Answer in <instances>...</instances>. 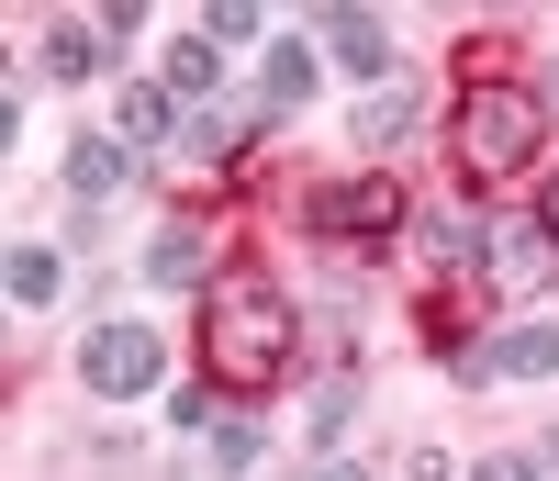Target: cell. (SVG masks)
I'll list each match as a JSON object with an SVG mask.
<instances>
[{"label":"cell","mask_w":559,"mask_h":481,"mask_svg":"<svg viewBox=\"0 0 559 481\" xmlns=\"http://www.w3.org/2000/svg\"><path fill=\"white\" fill-rule=\"evenodd\" d=\"M0 280H12V303H57V292H68V269L45 258V247H12V269H0Z\"/></svg>","instance_id":"4fadbf2b"},{"label":"cell","mask_w":559,"mask_h":481,"mask_svg":"<svg viewBox=\"0 0 559 481\" xmlns=\"http://www.w3.org/2000/svg\"><path fill=\"white\" fill-rule=\"evenodd\" d=\"M324 481H369V470H347V459H336V470H324Z\"/></svg>","instance_id":"44dd1931"},{"label":"cell","mask_w":559,"mask_h":481,"mask_svg":"<svg viewBox=\"0 0 559 481\" xmlns=\"http://www.w3.org/2000/svg\"><path fill=\"white\" fill-rule=\"evenodd\" d=\"M537 134H548V102H537V90H515V79H471V90H459V168H471V179L526 168Z\"/></svg>","instance_id":"7a4b0ae2"},{"label":"cell","mask_w":559,"mask_h":481,"mask_svg":"<svg viewBox=\"0 0 559 481\" xmlns=\"http://www.w3.org/2000/svg\"><path fill=\"white\" fill-rule=\"evenodd\" d=\"M202 34H213V45H247V34H258V12H247V0H213Z\"/></svg>","instance_id":"e0dca14e"},{"label":"cell","mask_w":559,"mask_h":481,"mask_svg":"<svg viewBox=\"0 0 559 481\" xmlns=\"http://www.w3.org/2000/svg\"><path fill=\"white\" fill-rule=\"evenodd\" d=\"M537 224H548V247H559V168H548V190H537Z\"/></svg>","instance_id":"d6986e66"},{"label":"cell","mask_w":559,"mask_h":481,"mask_svg":"<svg viewBox=\"0 0 559 481\" xmlns=\"http://www.w3.org/2000/svg\"><path fill=\"white\" fill-rule=\"evenodd\" d=\"M123 179H134V157H123V134H79V146H68V190H79V202H112Z\"/></svg>","instance_id":"9c48e42d"},{"label":"cell","mask_w":559,"mask_h":481,"mask_svg":"<svg viewBox=\"0 0 559 481\" xmlns=\"http://www.w3.org/2000/svg\"><path fill=\"white\" fill-rule=\"evenodd\" d=\"M102 57H112V23H102V12H90V23H57V45H45V68H57V79H90Z\"/></svg>","instance_id":"8fae6325"},{"label":"cell","mask_w":559,"mask_h":481,"mask_svg":"<svg viewBox=\"0 0 559 481\" xmlns=\"http://www.w3.org/2000/svg\"><path fill=\"white\" fill-rule=\"evenodd\" d=\"M426 258H448V269L481 258V224H471V213H437V224H426Z\"/></svg>","instance_id":"2e32d148"},{"label":"cell","mask_w":559,"mask_h":481,"mask_svg":"<svg viewBox=\"0 0 559 481\" xmlns=\"http://www.w3.org/2000/svg\"><path fill=\"white\" fill-rule=\"evenodd\" d=\"M146 280H157V292H191V280H224V269H213V235H202V224H168L157 247H146Z\"/></svg>","instance_id":"52a82bcc"},{"label":"cell","mask_w":559,"mask_h":481,"mask_svg":"<svg viewBox=\"0 0 559 481\" xmlns=\"http://www.w3.org/2000/svg\"><path fill=\"white\" fill-rule=\"evenodd\" d=\"M168 90H179V102L213 90V34H179V45H168Z\"/></svg>","instance_id":"9a60e30c"},{"label":"cell","mask_w":559,"mask_h":481,"mask_svg":"<svg viewBox=\"0 0 559 481\" xmlns=\"http://www.w3.org/2000/svg\"><path fill=\"white\" fill-rule=\"evenodd\" d=\"M537 102H548V124H559V68H548V79H537Z\"/></svg>","instance_id":"ffe728a7"},{"label":"cell","mask_w":559,"mask_h":481,"mask_svg":"<svg viewBox=\"0 0 559 481\" xmlns=\"http://www.w3.org/2000/svg\"><path fill=\"white\" fill-rule=\"evenodd\" d=\"M403 124H414V90H369L358 102V146H392Z\"/></svg>","instance_id":"5bb4252c"},{"label":"cell","mask_w":559,"mask_h":481,"mask_svg":"<svg viewBox=\"0 0 559 481\" xmlns=\"http://www.w3.org/2000/svg\"><path fill=\"white\" fill-rule=\"evenodd\" d=\"M258 90H269V113H292L302 90H313V45H269V68H258Z\"/></svg>","instance_id":"7c38bea8"},{"label":"cell","mask_w":559,"mask_h":481,"mask_svg":"<svg viewBox=\"0 0 559 481\" xmlns=\"http://www.w3.org/2000/svg\"><path fill=\"white\" fill-rule=\"evenodd\" d=\"M202 369H213V392H269L292 369V303H280L269 269H224L202 292Z\"/></svg>","instance_id":"6da1fadb"},{"label":"cell","mask_w":559,"mask_h":481,"mask_svg":"<svg viewBox=\"0 0 559 481\" xmlns=\"http://www.w3.org/2000/svg\"><path fill=\"white\" fill-rule=\"evenodd\" d=\"M471 481H548V470H537V459H481Z\"/></svg>","instance_id":"ac0fdd59"},{"label":"cell","mask_w":559,"mask_h":481,"mask_svg":"<svg viewBox=\"0 0 559 481\" xmlns=\"http://www.w3.org/2000/svg\"><path fill=\"white\" fill-rule=\"evenodd\" d=\"M112 134H123V146H168V134H179V90H168V79L123 90V102H112Z\"/></svg>","instance_id":"ba28073f"},{"label":"cell","mask_w":559,"mask_h":481,"mask_svg":"<svg viewBox=\"0 0 559 481\" xmlns=\"http://www.w3.org/2000/svg\"><path fill=\"white\" fill-rule=\"evenodd\" d=\"M324 57L358 68V79H381V68H392V23H381V12H324ZM381 90H392V79H381Z\"/></svg>","instance_id":"8992f818"},{"label":"cell","mask_w":559,"mask_h":481,"mask_svg":"<svg viewBox=\"0 0 559 481\" xmlns=\"http://www.w3.org/2000/svg\"><path fill=\"white\" fill-rule=\"evenodd\" d=\"M548 369H559L548 325H515V336H492V348H471V380H548Z\"/></svg>","instance_id":"5b68a950"},{"label":"cell","mask_w":559,"mask_h":481,"mask_svg":"<svg viewBox=\"0 0 559 481\" xmlns=\"http://www.w3.org/2000/svg\"><path fill=\"white\" fill-rule=\"evenodd\" d=\"M481 269L503 280V292H537V280H548V224H503Z\"/></svg>","instance_id":"30bf717a"},{"label":"cell","mask_w":559,"mask_h":481,"mask_svg":"<svg viewBox=\"0 0 559 481\" xmlns=\"http://www.w3.org/2000/svg\"><path fill=\"white\" fill-rule=\"evenodd\" d=\"M302 224H313V235H392V224H403V190H392V179H336V190H313V202H302Z\"/></svg>","instance_id":"277c9868"},{"label":"cell","mask_w":559,"mask_h":481,"mask_svg":"<svg viewBox=\"0 0 559 481\" xmlns=\"http://www.w3.org/2000/svg\"><path fill=\"white\" fill-rule=\"evenodd\" d=\"M157 369H168V348H157L146 325H102V336L79 348V380H90L102 403H134V392H157Z\"/></svg>","instance_id":"3957f363"}]
</instances>
